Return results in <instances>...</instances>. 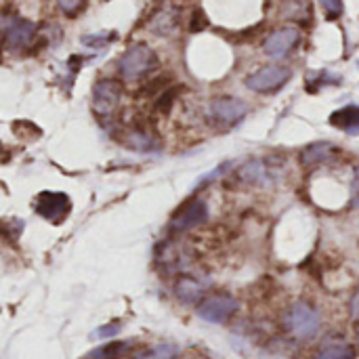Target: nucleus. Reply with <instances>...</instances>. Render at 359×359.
Here are the masks:
<instances>
[{
	"instance_id": "7",
	"label": "nucleus",
	"mask_w": 359,
	"mask_h": 359,
	"mask_svg": "<svg viewBox=\"0 0 359 359\" xmlns=\"http://www.w3.org/2000/svg\"><path fill=\"white\" fill-rule=\"evenodd\" d=\"M34 210H36V215H40L46 221L61 223L69 215L72 204H69V198L65 194H59V191H42L36 198V202H34Z\"/></svg>"
},
{
	"instance_id": "19",
	"label": "nucleus",
	"mask_w": 359,
	"mask_h": 359,
	"mask_svg": "<svg viewBox=\"0 0 359 359\" xmlns=\"http://www.w3.org/2000/svg\"><path fill=\"white\" fill-rule=\"evenodd\" d=\"M114 38H116L114 32H107V34H93V36H84V38H82V44L95 46V48H103V46H107Z\"/></svg>"
},
{
	"instance_id": "26",
	"label": "nucleus",
	"mask_w": 359,
	"mask_h": 359,
	"mask_svg": "<svg viewBox=\"0 0 359 359\" xmlns=\"http://www.w3.org/2000/svg\"><path fill=\"white\" fill-rule=\"evenodd\" d=\"M351 204H353V208H359V168L355 170V177H353V187H351Z\"/></svg>"
},
{
	"instance_id": "6",
	"label": "nucleus",
	"mask_w": 359,
	"mask_h": 359,
	"mask_svg": "<svg viewBox=\"0 0 359 359\" xmlns=\"http://www.w3.org/2000/svg\"><path fill=\"white\" fill-rule=\"evenodd\" d=\"M238 311V301L229 294H215L200 303L198 316L208 324H225Z\"/></svg>"
},
{
	"instance_id": "16",
	"label": "nucleus",
	"mask_w": 359,
	"mask_h": 359,
	"mask_svg": "<svg viewBox=\"0 0 359 359\" xmlns=\"http://www.w3.org/2000/svg\"><path fill=\"white\" fill-rule=\"evenodd\" d=\"M177 355H179V347L175 343H162L135 353V359H177Z\"/></svg>"
},
{
	"instance_id": "9",
	"label": "nucleus",
	"mask_w": 359,
	"mask_h": 359,
	"mask_svg": "<svg viewBox=\"0 0 359 359\" xmlns=\"http://www.w3.org/2000/svg\"><path fill=\"white\" fill-rule=\"evenodd\" d=\"M299 40H301V32L297 27H280L267 36L263 50H265V55H269L273 59H282L288 53H292V48L299 44Z\"/></svg>"
},
{
	"instance_id": "23",
	"label": "nucleus",
	"mask_w": 359,
	"mask_h": 359,
	"mask_svg": "<svg viewBox=\"0 0 359 359\" xmlns=\"http://www.w3.org/2000/svg\"><path fill=\"white\" fill-rule=\"evenodd\" d=\"M118 332H120V324H105V326H101V328H97L95 332H93V339H111V337H118Z\"/></svg>"
},
{
	"instance_id": "25",
	"label": "nucleus",
	"mask_w": 359,
	"mask_h": 359,
	"mask_svg": "<svg viewBox=\"0 0 359 359\" xmlns=\"http://www.w3.org/2000/svg\"><path fill=\"white\" fill-rule=\"evenodd\" d=\"M349 313H351V320L359 324V288L353 292V297L349 301Z\"/></svg>"
},
{
	"instance_id": "5",
	"label": "nucleus",
	"mask_w": 359,
	"mask_h": 359,
	"mask_svg": "<svg viewBox=\"0 0 359 359\" xmlns=\"http://www.w3.org/2000/svg\"><path fill=\"white\" fill-rule=\"evenodd\" d=\"M122 97V86L118 84V80L111 78H103L93 86V109L97 116H111L118 109Z\"/></svg>"
},
{
	"instance_id": "3",
	"label": "nucleus",
	"mask_w": 359,
	"mask_h": 359,
	"mask_svg": "<svg viewBox=\"0 0 359 359\" xmlns=\"http://www.w3.org/2000/svg\"><path fill=\"white\" fill-rule=\"evenodd\" d=\"M38 25L21 19L17 15H4L2 19V36H4V46L8 50H23L27 48L34 38H36Z\"/></svg>"
},
{
	"instance_id": "2",
	"label": "nucleus",
	"mask_w": 359,
	"mask_h": 359,
	"mask_svg": "<svg viewBox=\"0 0 359 359\" xmlns=\"http://www.w3.org/2000/svg\"><path fill=\"white\" fill-rule=\"evenodd\" d=\"M158 67V57L147 44H133L118 61V72L124 80H139Z\"/></svg>"
},
{
	"instance_id": "24",
	"label": "nucleus",
	"mask_w": 359,
	"mask_h": 359,
	"mask_svg": "<svg viewBox=\"0 0 359 359\" xmlns=\"http://www.w3.org/2000/svg\"><path fill=\"white\" fill-rule=\"evenodd\" d=\"M206 23H208V21H206V15H204L200 8H196L194 15H191V21H189V29H191V32H200V29L206 27Z\"/></svg>"
},
{
	"instance_id": "1",
	"label": "nucleus",
	"mask_w": 359,
	"mask_h": 359,
	"mask_svg": "<svg viewBox=\"0 0 359 359\" xmlns=\"http://www.w3.org/2000/svg\"><path fill=\"white\" fill-rule=\"evenodd\" d=\"M284 326L286 330L297 337L299 341H311L318 332H320V326H322V318H320V311L305 303V301H297L292 303V307L286 311L284 316Z\"/></svg>"
},
{
	"instance_id": "28",
	"label": "nucleus",
	"mask_w": 359,
	"mask_h": 359,
	"mask_svg": "<svg viewBox=\"0 0 359 359\" xmlns=\"http://www.w3.org/2000/svg\"><path fill=\"white\" fill-rule=\"evenodd\" d=\"M88 359H90V358H88Z\"/></svg>"
},
{
	"instance_id": "14",
	"label": "nucleus",
	"mask_w": 359,
	"mask_h": 359,
	"mask_svg": "<svg viewBox=\"0 0 359 359\" xmlns=\"http://www.w3.org/2000/svg\"><path fill=\"white\" fill-rule=\"evenodd\" d=\"M330 124L345 130L347 135H359V105H345L330 116Z\"/></svg>"
},
{
	"instance_id": "17",
	"label": "nucleus",
	"mask_w": 359,
	"mask_h": 359,
	"mask_svg": "<svg viewBox=\"0 0 359 359\" xmlns=\"http://www.w3.org/2000/svg\"><path fill=\"white\" fill-rule=\"evenodd\" d=\"M126 145L133 147V149H137V151H151V149L158 147V143L154 141V137H149L147 133H141V130L130 133L126 137Z\"/></svg>"
},
{
	"instance_id": "4",
	"label": "nucleus",
	"mask_w": 359,
	"mask_h": 359,
	"mask_svg": "<svg viewBox=\"0 0 359 359\" xmlns=\"http://www.w3.org/2000/svg\"><path fill=\"white\" fill-rule=\"evenodd\" d=\"M292 78V69L286 65H265L246 78V86L255 93H276Z\"/></svg>"
},
{
	"instance_id": "27",
	"label": "nucleus",
	"mask_w": 359,
	"mask_h": 359,
	"mask_svg": "<svg viewBox=\"0 0 359 359\" xmlns=\"http://www.w3.org/2000/svg\"><path fill=\"white\" fill-rule=\"evenodd\" d=\"M355 334H358V343H359V324H358V328H355Z\"/></svg>"
},
{
	"instance_id": "12",
	"label": "nucleus",
	"mask_w": 359,
	"mask_h": 359,
	"mask_svg": "<svg viewBox=\"0 0 359 359\" xmlns=\"http://www.w3.org/2000/svg\"><path fill=\"white\" fill-rule=\"evenodd\" d=\"M149 27L158 36H172L177 32V27H179V8L172 6V4L164 6L162 11L156 13V17L151 19Z\"/></svg>"
},
{
	"instance_id": "13",
	"label": "nucleus",
	"mask_w": 359,
	"mask_h": 359,
	"mask_svg": "<svg viewBox=\"0 0 359 359\" xmlns=\"http://www.w3.org/2000/svg\"><path fill=\"white\" fill-rule=\"evenodd\" d=\"M355 358V349L351 343H347L345 339H328L324 341L318 351H316V359H353Z\"/></svg>"
},
{
	"instance_id": "20",
	"label": "nucleus",
	"mask_w": 359,
	"mask_h": 359,
	"mask_svg": "<svg viewBox=\"0 0 359 359\" xmlns=\"http://www.w3.org/2000/svg\"><path fill=\"white\" fill-rule=\"evenodd\" d=\"M284 6H286V8H284V15H286V17H299V19H301V17H303V11L309 13L305 0H286Z\"/></svg>"
},
{
	"instance_id": "21",
	"label": "nucleus",
	"mask_w": 359,
	"mask_h": 359,
	"mask_svg": "<svg viewBox=\"0 0 359 359\" xmlns=\"http://www.w3.org/2000/svg\"><path fill=\"white\" fill-rule=\"evenodd\" d=\"M59 2V8L63 15L67 17H76L82 8H84V2L86 0H57Z\"/></svg>"
},
{
	"instance_id": "15",
	"label": "nucleus",
	"mask_w": 359,
	"mask_h": 359,
	"mask_svg": "<svg viewBox=\"0 0 359 359\" xmlns=\"http://www.w3.org/2000/svg\"><path fill=\"white\" fill-rule=\"evenodd\" d=\"M334 151H339L332 143L328 141H318V143H311L307 145L303 151H301V162L305 166H316V164H322L326 160H330L334 156Z\"/></svg>"
},
{
	"instance_id": "18",
	"label": "nucleus",
	"mask_w": 359,
	"mask_h": 359,
	"mask_svg": "<svg viewBox=\"0 0 359 359\" xmlns=\"http://www.w3.org/2000/svg\"><path fill=\"white\" fill-rule=\"evenodd\" d=\"M265 177H267V172L261 162H250L240 168V179L246 183H261V181H265Z\"/></svg>"
},
{
	"instance_id": "11",
	"label": "nucleus",
	"mask_w": 359,
	"mask_h": 359,
	"mask_svg": "<svg viewBox=\"0 0 359 359\" xmlns=\"http://www.w3.org/2000/svg\"><path fill=\"white\" fill-rule=\"evenodd\" d=\"M204 294H206V284H202L200 280H196L191 276H181L175 282V297L183 305H196V303L204 301Z\"/></svg>"
},
{
	"instance_id": "10",
	"label": "nucleus",
	"mask_w": 359,
	"mask_h": 359,
	"mask_svg": "<svg viewBox=\"0 0 359 359\" xmlns=\"http://www.w3.org/2000/svg\"><path fill=\"white\" fill-rule=\"evenodd\" d=\"M248 114V105L236 97H219L210 103V116L221 124H236Z\"/></svg>"
},
{
	"instance_id": "8",
	"label": "nucleus",
	"mask_w": 359,
	"mask_h": 359,
	"mask_svg": "<svg viewBox=\"0 0 359 359\" xmlns=\"http://www.w3.org/2000/svg\"><path fill=\"white\" fill-rule=\"evenodd\" d=\"M206 219H208V206H206V202L204 200H191V202L183 204L175 212V217L170 219V227L168 229L172 233H185V231L202 225Z\"/></svg>"
},
{
	"instance_id": "22",
	"label": "nucleus",
	"mask_w": 359,
	"mask_h": 359,
	"mask_svg": "<svg viewBox=\"0 0 359 359\" xmlns=\"http://www.w3.org/2000/svg\"><path fill=\"white\" fill-rule=\"evenodd\" d=\"M328 19H337L343 15V0H320Z\"/></svg>"
}]
</instances>
